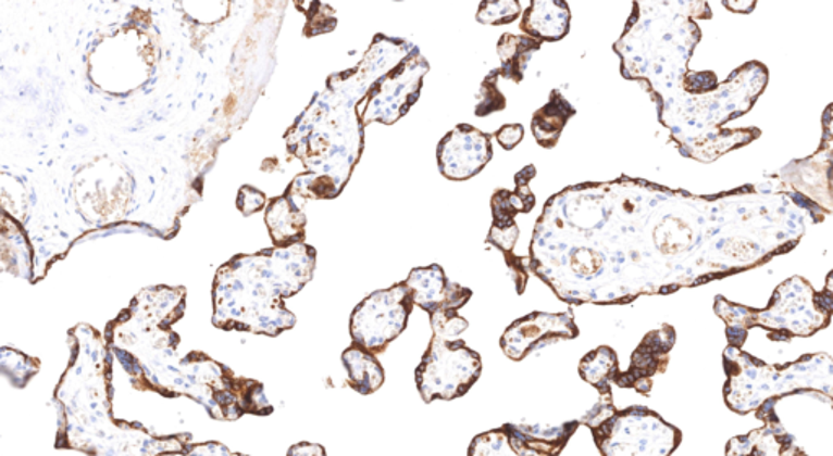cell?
I'll list each match as a JSON object with an SVG mask.
<instances>
[{"label":"cell","mask_w":833,"mask_h":456,"mask_svg":"<svg viewBox=\"0 0 833 456\" xmlns=\"http://www.w3.org/2000/svg\"><path fill=\"white\" fill-rule=\"evenodd\" d=\"M711 197L621 176L550 197L537 219L530 270L570 304H626L695 287L684 262L717 221Z\"/></svg>","instance_id":"1"},{"label":"cell","mask_w":833,"mask_h":456,"mask_svg":"<svg viewBox=\"0 0 833 456\" xmlns=\"http://www.w3.org/2000/svg\"><path fill=\"white\" fill-rule=\"evenodd\" d=\"M694 16L711 18L708 3L633 2L624 35L614 45L622 77L638 81L656 110L681 97L688 59L701 38Z\"/></svg>","instance_id":"2"},{"label":"cell","mask_w":833,"mask_h":456,"mask_svg":"<svg viewBox=\"0 0 833 456\" xmlns=\"http://www.w3.org/2000/svg\"><path fill=\"white\" fill-rule=\"evenodd\" d=\"M592 434L602 456H671L682 441L677 428L645 406L618 409Z\"/></svg>","instance_id":"3"},{"label":"cell","mask_w":833,"mask_h":456,"mask_svg":"<svg viewBox=\"0 0 833 456\" xmlns=\"http://www.w3.org/2000/svg\"><path fill=\"white\" fill-rule=\"evenodd\" d=\"M482 360L462 340H445L433 334L419 367L415 383L426 405L435 400L461 398L477 382Z\"/></svg>","instance_id":"4"},{"label":"cell","mask_w":833,"mask_h":456,"mask_svg":"<svg viewBox=\"0 0 833 456\" xmlns=\"http://www.w3.org/2000/svg\"><path fill=\"white\" fill-rule=\"evenodd\" d=\"M414 305L406 281L389 290L376 291L353 311L350 320L353 343L372 354L385 353L408 327Z\"/></svg>","instance_id":"5"},{"label":"cell","mask_w":833,"mask_h":456,"mask_svg":"<svg viewBox=\"0 0 833 456\" xmlns=\"http://www.w3.org/2000/svg\"><path fill=\"white\" fill-rule=\"evenodd\" d=\"M537 170L534 164H527L514 176L517 190L500 189L492 195L490 206L494 223L487 236V245H494L503 254L511 278L517 284L518 294L524 293L527 280H530V257H518L514 254V245L520 236L514 218L520 213L533 212L536 206V197L531 192L530 182L536 177Z\"/></svg>","instance_id":"6"},{"label":"cell","mask_w":833,"mask_h":456,"mask_svg":"<svg viewBox=\"0 0 833 456\" xmlns=\"http://www.w3.org/2000/svg\"><path fill=\"white\" fill-rule=\"evenodd\" d=\"M580 426V421L563 422L557 428L505 425L477 435L468 456H559Z\"/></svg>","instance_id":"7"},{"label":"cell","mask_w":833,"mask_h":456,"mask_svg":"<svg viewBox=\"0 0 833 456\" xmlns=\"http://www.w3.org/2000/svg\"><path fill=\"white\" fill-rule=\"evenodd\" d=\"M430 71L428 62L420 54V49L399 62L386 74V78L375 84V94L370 101L365 114V124L378 121L383 124H395L408 114L420 98L423 77Z\"/></svg>","instance_id":"8"},{"label":"cell","mask_w":833,"mask_h":456,"mask_svg":"<svg viewBox=\"0 0 833 456\" xmlns=\"http://www.w3.org/2000/svg\"><path fill=\"white\" fill-rule=\"evenodd\" d=\"M580 337L572 311L547 314L533 312L518 318L501 334L500 346L505 356L513 360H523L527 354L547 344L560 340H575Z\"/></svg>","instance_id":"9"},{"label":"cell","mask_w":833,"mask_h":456,"mask_svg":"<svg viewBox=\"0 0 833 456\" xmlns=\"http://www.w3.org/2000/svg\"><path fill=\"white\" fill-rule=\"evenodd\" d=\"M494 156L488 134L471 124H459L436 147L439 173L449 180H468L477 176Z\"/></svg>","instance_id":"10"},{"label":"cell","mask_w":833,"mask_h":456,"mask_svg":"<svg viewBox=\"0 0 833 456\" xmlns=\"http://www.w3.org/2000/svg\"><path fill=\"white\" fill-rule=\"evenodd\" d=\"M675 343V331L671 325H662L659 330L649 331L636 347L625 372H619L614 379L621 389H633L639 395L649 396L652 377L662 373L668 367L669 353Z\"/></svg>","instance_id":"11"},{"label":"cell","mask_w":833,"mask_h":456,"mask_svg":"<svg viewBox=\"0 0 833 456\" xmlns=\"http://www.w3.org/2000/svg\"><path fill=\"white\" fill-rule=\"evenodd\" d=\"M405 281L412 291L414 304L430 315L436 311H459L472 297L469 288L451 283L443 268L436 264L414 268Z\"/></svg>","instance_id":"12"},{"label":"cell","mask_w":833,"mask_h":456,"mask_svg":"<svg viewBox=\"0 0 833 456\" xmlns=\"http://www.w3.org/2000/svg\"><path fill=\"white\" fill-rule=\"evenodd\" d=\"M570 22H572V15H570L569 3L562 0H554V2L533 0L521 15L520 28L524 35L537 41L557 42L569 35Z\"/></svg>","instance_id":"13"},{"label":"cell","mask_w":833,"mask_h":456,"mask_svg":"<svg viewBox=\"0 0 833 456\" xmlns=\"http://www.w3.org/2000/svg\"><path fill=\"white\" fill-rule=\"evenodd\" d=\"M575 114V107L559 90L550 91L549 103L536 111L531 121L534 139L543 149H554Z\"/></svg>","instance_id":"14"},{"label":"cell","mask_w":833,"mask_h":456,"mask_svg":"<svg viewBox=\"0 0 833 456\" xmlns=\"http://www.w3.org/2000/svg\"><path fill=\"white\" fill-rule=\"evenodd\" d=\"M344 366L349 372V385L362 395H372L385 383V369L376 360L375 354L353 344L343 356Z\"/></svg>","instance_id":"15"},{"label":"cell","mask_w":833,"mask_h":456,"mask_svg":"<svg viewBox=\"0 0 833 456\" xmlns=\"http://www.w3.org/2000/svg\"><path fill=\"white\" fill-rule=\"evenodd\" d=\"M543 48V42L530 38L526 35H511L505 33L498 39L497 52L501 61V74L507 80L521 84L526 74L527 64L533 59L534 52Z\"/></svg>","instance_id":"16"},{"label":"cell","mask_w":833,"mask_h":456,"mask_svg":"<svg viewBox=\"0 0 833 456\" xmlns=\"http://www.w3.org/2000/svg\"><path fill=\"white\" fill-rule=\"evenodd\" d=\"M580 377L599 393L612 392L611 383L621 372L619 357L612 347L599 346L580 360Z\"/></svg>","instance_id":"17"},{"label":"cell","mask_w":833,"mask_h":456,"mask_svg":"<svg viewBox=\"0 0 833 456\" xmlns=\"http://www.w3.org/2000/svg\"><path fill=\"white\" fill-rule=\"evenodd\" d=\"M500 77H503L501 68H495V71H490L485 75L484 81H482L481 85V90H478L477 93V104H475L474 110L475 116H492V114L500 113V111H503L505 107H507V98H505V94L501 93L500 88H498Z\"/></svg>","instance_id":"18"},{"label":"cell","mask_w":833,"mask_h":456,"mask_svg":"<svg viewBox=\"0 0 833 456\" xmlns=\"http://www.w3.org/2000/svg\"><path fill=\"white\" fill-rule=\"evenodd\" d=\"M521 16V3L518 0H484L478 5L475 20L482 25L500 26L513 23Z\"/></svg>","instance_id":"19"},{"label":"cell","mask_w":833,"mask_h":456,"mask_svg":"<svg viewBox=\"0 0 833 456\" xmlns=\"http://www.w3.org/2000/svg\"><path fill=\"white\" fill-rule=\"evenodd\" d=\"M430 324L433 334L445 340H455L469 327L468 320L462 318L458 311H436L430 315Z\"/></svg>","instance_id":"20"},{"label":"cell","mask_w":833,"mask_h":456,"mask_svg":"<svg viewBox=\"0 0 833 456\" xmlns=\"http://www.w3.org/2000/svg\"><path fill=\"white\" fill-rule=\"evenodd\" d=\"M616 411L618 408L612 402V392L599 393V402L580 419V425L586 426L589 431H595L599 426L605 425Z\"/></svg>","instance_id":"21"},{"label":"cell","mask_w":833,"mask_h":456,"mask_svg":"<svg viewBox=\"0 0 833 456\" xmlns=\"http://www.w3.org/2000/svg\"><path fill=\"white\" fill-rule=\"evenodd\" d=\"M495 139L500 143L501 149L510 150L517 149L520 145L521 140L524 139V127L521 124H507L501 126L500 129L495 132Z\"/></svg>","instance_id":"22"},{"label":"cell","mask_w":833,"mask_h":456,"mask_svg":"<svg viewBox=\"0 0 833 456\" xmlns=\"http://www.w3.org/2000/svg\"><path fill=\"white\" fill-rule=\"evenodd\" d=\"M822 129H824V132H822L821 145L831 147V143L833 142V103L824 111V116H822Z\"/></svg>","instance_id":"23"},{"label":"cell","mask_w":833,"mask_h":456,"mask_svg":"<svg viewBox=\"0 0 833 456\" xmlns=\"http://www.w3.org/2000/svg\"><path fill=\"white\" fill-rule=\"evenodd\" d=\"M288 456H326V452L321 445L316 444H297L290 448Z\"/></svg>","instance_id":"24"},{"label":"cell","mask_w":833,"mask_h":456,"mask_svg":"<svg viewBox=\"0 0 833 456\" xmlns=\"http://www.w3.org/2000/svg\"><path fill=\"white\" fill-rule=\"evenodd\" d=\"M723 5L726 7V9H730L731 12L750 13L753 12L754 9H756L757 3L756 2H746V3L723 2Z\"/></svg>","instance_id":"25"},{"label":"cell","mask_w":833,"mask_h":456,"mask_svg":"<svg viewBox=\"0 0 833 456\" xmlns=\"http://www.w3.org/2000/svg\"><path fill=\"white\" fill-rule=\"evenodd\" d=\"M236 106H238V98H236L235 93H232L228 98H226L225 106H223V113H225V116L232 117L233 114H235Z\"/></svg>","instance_id":"26"}]
</instances>
